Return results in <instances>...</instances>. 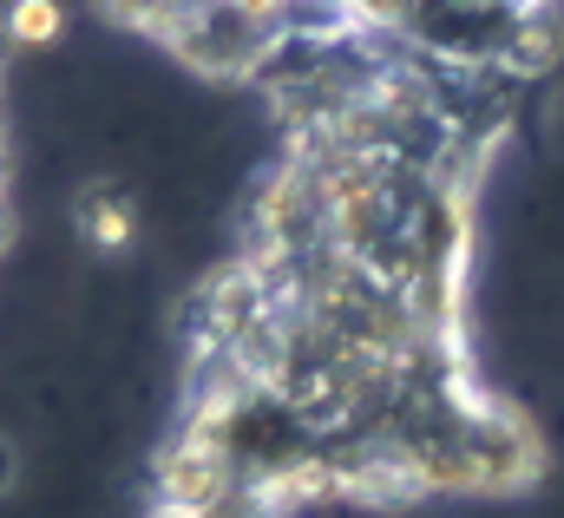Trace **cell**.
I'll list each match as a JSON object with an SVG mask.
<instances>
[{"label":"cell","instance_id":"6da1fadb","mask_svg":"<svg viewBox=\"0 0 564 518\" xmlns=\"http://www.w3.org/2000/svg\"><path fill=\"white\" fill-rule=\"evenodd\" d=\"M539 86L421 53L270 79V144L177 309L139 518L525 499L552 440L473 328L479 224Z\"/></svg>","mask_w":564,"mask_h":518},{"label":"cell","instance_id":"7a4b0ae2","mask_svg":"<svg viewBox=\"0 0 564 518\" xmlns=\"http://www.w3.org/2000/svg\"><path fill=\"white\" fill-rule=\"evenodd\" d=\"M93 13L250 93L328 53H421L519 86H545L564 60V0H93Z\"/></svg>","mask_w":564,"mask_h":518},{"label":"cell","instance_id":"3957f363","mask_svg":"<svg viewBox=\"0 0 564 518\" xmlns=\"http://www.w3.org/2000/svg\"><path fill=\"white\" fill-rule=\"evenodd\" d=\"M73 237L93 250V257H126L139 244V204L132 191L119 184H86L73 197Z\"/></svg>","mask_w":564,"mask_h":518},{"label":"cell","instance_id":"277c9868","mask_svg":"<svg viewBox=\"0 0 564 518\" xmlns=\"http://www.w3.org/2000/svg\"><path fill=\"white\" fill-rule=\"evenodd\" d=\"M66 33V7L59 0H0V40L13 46H59Z\"/></svg>","mask_w":564,"mask_h":518},{"label":"cell","instance_id":"5b68a950","mask_svg":"<svg viewBox=\"0 0 564 518\" xmlns=\"http://www.w3.org/2000/svg\"><path fill=\"white\" fill-rule=\"evenodd\" d=\"M13 244V119H7V40H0V257Z\"/></svg>","mask_w":564,"mask_h":518},{"label":"cell","instance_id":"8992f818","mask_svg":"<svg viewBox=\"0 0 564 518\" xmlns=\"http://www.w3.org/2000/svg\"><path fill=\"white\" fill-rule=\"evenodd\" d=\"M13 486H20V446L0 433V499H13Z\"/></svg>","mask_w":564,"mask_h":518}]
</instances>
